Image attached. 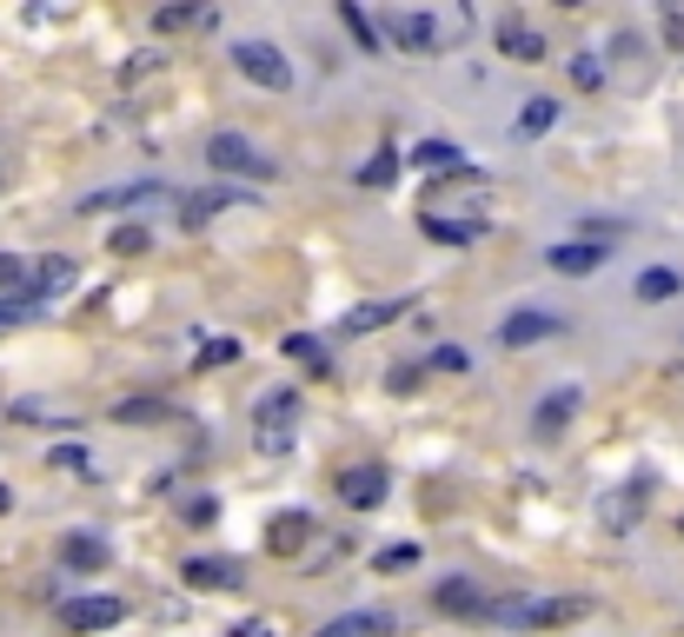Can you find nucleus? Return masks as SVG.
<instances>
[{
	"label": "nucleus",
	"mask_w": 684,
	"mask_h": 637,
	"mask_svg": "<svg viewBox=\"0 0 684 637\" xmlns=\"http://www.w3.org/2000/svg\"><path fill=\"white\" fill-rule=\"evenodd\" d=\"M432 605H439L446 618H486V592H479L472 578H446V585H432Z\"/></svg>",
	"instance_id": "obj_10"
},
{
	"label": "nucleus",
	"mask_w": 684,
	"mask_h": 637,
	"mask_svg": "<svg viewBox=\"0 0 684 637\" xmlns=\"http://www.w3.org/2000/svg\"><path fill=\"white\" fill-rule=\"evenodd\" d=\"M339 499H346L353 512H372V505L386 499V472H379V465H353V472L339 479Z\"/></svg>",
	"instance_id": "obj_13"
},
{
	"label": "nucleus",
	"mask_w": 684,
	"mask_h": 637,
	"mask_svg": "<svg viewBox=\"0 0 684 637\" xmlns=\"http://www.w3.org/2000/svg\"><path fill=\"white\" fill-rule=\"evenodd\" d=\"M27 306H33V299H0V326H13V319H27Z\"/></svg>",
	"instance_id": "obj_36"
},
{
	"label": "nucleus",
	"mask_w": 684,
	"mask_h": 637,
	"mask_svg": "<svg viewBox=\"0 0 684 637\" xmlns=\"http://www.w3.org/2000/svg\"><path fill=\"white\" fill-rule=\"evenodd\" d=\"M180 578H186L193 592H233V585H239V565H233V558H186Z\"/></svg>",
	"instance_id": "obj_15"
},
{
	"label": "nucleus",
	"mask_w": 684,
	"mask_h": 637,
	"mask_svg": "<svg viewBox=\"0 0 684 637\" xmlns=\"http://www.w3.org/2000/svg\"><path fill=\"white\" fill-rule=\"evenodd\" d=\"M27 279H33V266L13 259V253H0V286H7V292H27Z\"/></svg>",
	"instance_id": "obj_32"
},
{
	"label": "nucleus",
	"mask_w": 684,
	"mask_h": 637,
	"mask_svg": "<svg viewBox=\"0 0 684 637\" xmlns=\"http://www.w3.org/2000/svg\"><path fill=\"white\" fill-rule=\"evenodd\" d=\"M572 80H579V86H605V66L585 53V60H572Z\"/></svg>",
	"instance_id": "obj_33"
},
{
	"label": "nucleus",
	"mask_w": 684,
	"mask_h": 637,
	"mask_svg": "<svg viewBox=\"0 0 684 637\" xmlns=\"http://www.w3.org/2000/svg\"><path fill=\"white\" fill-rule=\"evenodd\" d=\"M7 505H13V499H7V485H0V518H7Z\"/></svg>",
	"instance_id": "obj_38"
},
{
	"label": "nucleus",
	"mask_w": 684,
	"mask_h": 637,
	"mask_svg": "<svg viewBox=\"0 0 684 637\" xmlns=\"http://www.w3.org/2000/svg\"><path fill=\"white\" fill-rule=\"evenodd\" d=\"M233 199H239V193H226V186H220V193H193V199H186V226H206V219H213L220 206H233Z\"/></svg>",
	"instance_id": "obj_27"
},
{
	"label": "nucleus",
	"mask_w": 684,
	"mask_h": 637,
	"mask_svg": "<svg viewBox=\"0 0 684 637\" xmlns=\"http://www.w3.org/2000/svg\"><path fill=\"white\" fill-rule=\"evenodd\" d=\"M233 66H239L253 86H266V93H286V86H293L286 53H279V47H266V40H239V47H233Z\"/></svg>",
	"instance_id": "obj_2"
},
{
	"label": "nucleus",
	"mask_w": 684,
	"mask_h": 637,
	"mask_svg": "<svg viewBox=\"0 0 684 637\" xmlns=\"http://www.w3.org/2000/svg\"><path fill=\"white\" fill-rule=\"evenodd\" d=\"M160 419H166L160 399H126V405H113V425H160Z\"/></svg>",
	"instance_id": "obj_25"
},
{
	"label": "nucleus",
	"mask_w": 684,
	"mask_h": 637,
	"mask_svg": "<svg viewBox=\"0 0 684 637\" xmlns=\"http://www.w3.org/2000/svg\"><path fill=\"white\" fill-rule=\"evenodd\" d=\"M106 246H113L120 259H140V253H146L153 239H146V226H113V239H106Z\"/></svg>",
	"instance_id": "obj_31"
},
{
	"label": "nucleus",
	"mask_w": 684,
	"mask_h": 637,
	"mask_svg": "<svg viewBox=\"0 0 684 637\" xmlns=\"http://www.w3.org/2000/svg\"><path fill=\"white\" fill-rule=\"evenodd\" d=\"M645 505H652V479H625L619 492H605V499H599V525L625 538V532H639Z\"/></svg>",
	"instance_id": "obj_4"
},
{
	"label": "nucleus",
	"mask_w": 684,
	"mask_h": 637,
	"mask_svg": "<svg viewBox=\"0 0 684 637\" xmlns=\"http://www.w3.org/2000/svg\"><path fill=\"white\" fill-rule=\"evenodd\" d=\"M486 618L512 631H565L592 618V598H486Z\"/></svg>",
	"instance_id": "obj_1"
},
{
	"label": "nucleus",
	"mask_w": 684,
	"mask_h": 637,
	"mask_svg": "<svg viewBox=\"0 0 684 637\" xmlns=\"http://www.w3.org/2000/svg\"><path fill=\"white\" fill-rule=\"evenodd\" d=\"M386 33H392L406 53H432V40H439L426 13H386Z\"/></svg>",
	"instance_id": "obj_17"
},
{
	"label": "nucleus",
	"mask_w": 684,
	"mask_h": 637,
	"mask_svg": "<svg viewBox=\"0 0 684 637\" xmlns=\"http://www.w3.org/2000/svg\"><path fill=\"white\" fill-rule=\"evenodd\" d=\"M306 532H313V518H306V512H279V518H273V532H266V545L286 558V552H299V545H306Z\"/></svg>",
	"instance_id": "obj_19"
},
{
	"label": "nucleus",
	"mask_w": 684,
	"mask_h": 637,
	"mask_svg": "<svg viewBox=\"0 0 684 637\" xmlns=\"http://www.w3.org/2000/svg\"><path fill=\"white\" fill-rule=\"evenodd\" d=\"M206 20V0H173V7H160L153 13V27L160 33H186V27H200Z\"/></svg>",
	"instance_id": "obj_22"
},
{
	"label": "nucleus",
	"mask_w": 684,
	"mask_h": 637,
	"mask_svg": "<svg viewBox=\"0 0 684 637\" xmlns=\"http://www.w3.org/2000/svg\"><path fill=\"white\" fill-rule=\"evenodd\" d=\"M579 386H565V392H552V399H539V412H532V425H539V439H559L572 419H579Z\"/></svg>",
	"instance_id": "obj_12"
},
{
	"label": "nucleus",
	"mask_w": 684,
	"mask_h": 637,
	"mask_svg": "<svg viewBox=\"0 0 684 637\" xmlns=\"http://www.w3.org/2000/svg\"><path fill=\"white\" fill-rule=\"evenodd\" d=\"M499 53H506V60H525V66H532V60H545V33H532V27H525V20L512 13V20H499Z\"/></svg>",
	"instance_id": "obj_16"
},
{
	"label": "nucleus",
	"mask_w": 684,
	"mask_h": 637,
	"mask_svg": "<svg viewBox=\"0 0 684 637\" xmlns=\"http://www.w3.org/2000/svg\"><path fill=\"white\" fill-rule=\"evenodd\" d=\"M206 160H213L220 173H239V179H273V160H266L253 140H239V133H213V140H206Z\"/></svg>",
	"instance_id": "obj_3"
},
{
	"label": "nucleus",
	"mask_w": 684,
	"mask_h": 637,
	"mask_svg": "<svg viewBox=\"0 0 684 637\" xmlns=\"http://www.w3.org/2000/svg\"><path fill=\"white\" fill-rule=\"evenodd\" d=\"M565 319L559 312H512L506 326H499V346H539V339H552Z\"/></svg>",
	"instance_id": "obj_11"
},
{
	"label": "nucleus",
	"mask_w": 684,
	"mask_h": 637,
	"mask_svg": "<svg viewBox=\"0 0 684 637\" xmlns=\"http://www.w3.org/2000/svg\"><path fill=\"white\" fill-rule=\"evenodd\" d=\"M233 352H239V346H233V339H206V346H200V366H226V359H233Z\"/></svg>",
	"instance_id": "obj_34"
},
{
	"label": "nucleus",
	"mask_w": 684,
	"mask_h": 637,
	"mask_svg": "<svg viewBox=\"0 0 684 637\" xmlns=\"http://www.w3.org/2000/svg\"><path fill=\"white\" fill-rule=\"evenodd\" d=\"M166 199H173L166 186L140 179V186H113V193H93V199H80V213H133V206H166Z\"/></svg>",
	"instance_id": "obj_5"
},
{
	"label": "nucleus",
	"mask_w": 684,
	"mask_h": 637,
	"mask_svg": "<svg viewBox=\"0 0 684 637\" xmlns=\"http://www.w3.org/2000/svg\"><path fill=\"white\" fill-rule=\"evenodd\" d=\"M386 631H392V618H386V612H353V618L319 625V637H386Z\"/></svg>",
	"instance_id": "obj_18"
},
{
	"label": "nucleus",
	"mask_w": 684,
	"mask_h": 637,
	"mask_svg": "<svg viewBox=\"0 0 684 637\" xmlns=\"http://www.w3.org/2000/svg\"><path fill=\"white\" fill-rule=\"evenodd\" d=\"M106 558H113V545L100 532H67L60 538V565H73V572H100Z\"/></svg>",
	"instance_id": "obj_14"
},
{
	"label": "nucleus",
	"mask_w": 684,
	"mask_h": 637,
	"mask_svg": "<svg viewBox=\"0 0 684 637\" xmlns=\"http://www.w3.org/2000/svg\"><path fill=\"white\" fill-rule=\"evenodd\" d=\"M412 160H419L426 173H466V153H459L452 140H426V146H419Z\"/></svg>",
	"instance_id": "obj_21"
},
{
	"label": "nucleus",
	"mask_w": 684,
	"mask_h": 637,
	"mask_svg": "<svg viewBox=\"0 0 684 637\" xmlns=\"http://www.w3.org/2000/svg\"><path fill=\"white\" fill-rule=\"evenodd\" d=\"M672 292H678V273H672V266L639 273V299H645V306H659V299H672Z\"/></svg>",
	"instance_id": "obj_23"
},
{
	"label": "nucleus",
	"mask_w": 684,
	"mask_h": 637,
	"mask_svg": "<svg viewBox=\"0 0 684 637\" xmlns=\"http://www.w3.org/2000/svg\"><path fill=\"white\" fill-rule=\"evenodd\" d=\"M120 618H126L120 598H67V605H60V625H67V631H106V625H120Z\"/></svg>",
	"instance_id": "obj_8"
},
{
	"label": "nucleus",
	"mask_w": 684,
	"mask_h": 637,
	"mask_svg": "<svg viewBox=\"0 0 684 637\" xmlns=\"http://www.w3.org/2000/svg\"><path fill=\"white\" fill-rule=\"evenodd\" d=\"M293 412H299L293 392H273V399L259 405V452H286V445H293Z\"/></svg>",
	"instance_id": "obj_7"
},
{
	"label": "nucleus",
	"mask_w": 684,
	"mask_h": 637,
	"mask_svg": "<svg viewBox=\"0 0 684 637\" xmlns=\"http://www.w3.org/2000/svg\"><path fill=\"white\" fill-rule=\"evenodd\" d=\"M432 372H466V352H459V346H439V352H432Z\"/></svg>",
	"instance_id": "obj_35"
},
{
	"label": "nucleus",
	"mask_w": 684,
	"mask_h": 637,
	"mask_svg": "<svg viewBox=\"0 0 684 637\" xmlns=\"http://www.w3.org/2000/svg\"><path fill=\"white\" fill-rule=\"evenodd\" d=\"M226 637H273V625H266V618H246L239 631H226Z\"/></svg>",
	"instance_id": "obj_37"
},
{
	"label": "nucleus",
	"mask_w": 684,
	"mask_h": 637,
	"mask_svg": "<svg viewBox=\"0 0 684 637\" xmlns=\"http://www.w3.org/2000/svg\"><path fill=\"white\" fill-rule=\"evenodd\" d=\"M559 7H585V0H559Z\"/></svg>",
	"instance_id": "obj_39"
},
{
	"label": "nucleus",
	"mask_w": 684,
	"mask_h": 637,
	"mask_svg": "<svg viewBox=\"0 0 684 637\" xmlns=\"http://www.w3.org/2000/svg\"><path fill=\"white\" fill-rule=\"evenodd\" d=\"M678 532H684V518H678Z\"/></svg>",
	"instance_id": "obj_40"
},
{
	"label": "nucleus",
	"mask_w": 684,
	"mask_h": 637,
	"mask_svg": "<svg viewBox=\"0 0 684 637\" xmlns=\"http://www.w3.org/2000/svg\"><path fill=\"white\" fill-rule=\"evenodd\" d=\"M406 299H386V306H359V312H346V332H372V326H386L392 312H399Z\"/></svg>",
	"instance_id": "obj_29"
},
{
	"label": "nucleus",
	"mask_w": 684,
	"mask_h": 637,
	"mask_svg": "<svg viewBox=\"0 0 684 637\" xmlns=\"http://www.w3.org/2000/svg\"><path fill=\"white\" fill-rule=\"evenodd\" d=\"M339 20H346V33H353V47H359V53H379V27L366 20V7H359V0H339Z\"/></svg>",
	"instance_id": "obj_20"
},
{
	"label": "nucleus",
	"mask_w": 684,
	"mask_h": 637,
	"mask_svg": "<svg viewBox=\"0 0 684 637\" xmlns=\"http://www.w3.org/2000/svg\"><path fill=\"white\" fill-rule=\"evenodd\" d=\"M286 359H299V366H313V372H333V352H326L319 339H306V332L286 339Z\"/></svg>",
	"instance_id": "obj_24"
},
{
	"label": "nucleus",
	"mask_w": 684,
	"mask_h": 637,
	"mask_svg": "<svg viewBox=\"0 0 684 637\" xmlns=\"http://www.w3.org/2000/svg\"><path fill=\"white\" fill-rule=\"evenodd\" d=\"M552 120H559V100H525L519 133H525V140H532V133H552Z\"/></svg>",
	"instance_id": "obj_26"
},
{
	"label": "nucleus",
	"mask_w": 684,
	"mask_h": 637,
	"mask_svg": "<svg viewBox=\"0 0 684 637\" xmlns=\"http://www.w3.org/2000/svg\"><path fill=\"white\" fill-rule=\"evenodd\" d=\"M419 226H426V239H446V246H466V239H479V226H459V219H439V213H426Z\"/></svg>",
	"instance_id": "obj_28"
},
{
	"label": "nucleus",
	"mask_w": 684,
	"mask_h": 637,
	"mask_svg": "<svg viewBox=\"0 0 684 637\" xmlns=\"http://www.w3.org/2000/svg\"><path fill=\"white\" fill-rule=\"evenodd\" d=\"M545 266H552V273H565V279H585V273H599V266H605V246H599V239L552 246V253H545Z\"/></svg>",
	"instance_id": "obj_9"
},
{
	"label": "nucleus",
	"mask_w": 684,
	"mask_h": 637,
	"mask_svg": "<svg viewBox=\"0 0 684 637\" xmlns=\"http://www.w3.org/2000/svg\"><path fill=\"white\" fill-rule=\"evenodd\" d=\"M359 179H366V186H392V179H399V153H386V146H379V153H372V166H359Z\"/></svg>",
	"instance_id": "obj_30"
},
{
	"label": "nucleus",
	"mask_w": 684,
	"mask_h": 637,
	"mask_svg": "<svg viewBox=\"0 0 684 637\" xmlns=\"http://www.w3.org/2000/svg\"><path fill=\"white\" fill-rule=\"evenodd\" d=\"M80 286V266L67 259V253H53V259H33V279H27V299L40 306V299H60V292H73Z\"/></svg>",
	"instance_id": "obj_6"
}]
</instances>
